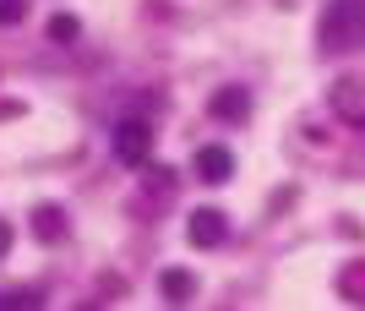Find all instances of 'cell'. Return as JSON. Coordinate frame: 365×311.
Returning a JSON list of instances; mask_svg holds the SVG:
<instances>
[{"instance_id": "obj_1", "label": "cell", "mask_w": 365, "mask_h": 311, "mask_svg": "<svg viewBox=\"0 0 365 311\" xmlns=\"http://www.w3.org/2000/svg\"><path fill=\"white\" fill-rule=\"evenodd\" d=\"M148 121H120L115 126V153H120V164H148Z\"/></svg>"}, {"instance_id": "obj_2", "label": "cell", "mask_w": 365, "mask_h": 311, "mask_svg": "<svg viewBox=\"0 0 365 311\" xmlns=\"http://www.w3.org/2000/svg\"><path fill=\"white\" fill-rule=\"evenodd\" d=\"M224 230H229V218L213 213V208H197V213H191V246H218Z\"/></svg>"}, {"instance_id": "obj_3", "label": "cell", "mask_w": 365, "mask_h": 311, "mask_svg": "<svg viewBox=\"0 0 365 311\" xmlns=\"http://www.w3.org/2000/svg\"><path fill=\"white\" fill-rule=\"evenodd\" d=\"M197 175H202V180H213V186H224L229 175H235L229 148H202V153H197Z\"/></svg>"}, {"instance_id": "obj_4", "label": "cell", "mask_w": 365, "mask_h": 311, "mask_svg": "<svg viewBox=\"0 0 365 311\" xmlns=\"http://www.w3.org/2000/svg\"><path fill=\"white\" fill-rule=\"evenodd\" d=\"M213 115L218 121H245V115H251V93H245V88H218Z\"/></svg>"}, {"instance_id": "obj_5", "label": "cell", "mask_w": 365, "mask_h": 311, "mask_svg": "<svg viewBox=\"0 0 365 311\" xmlns=\"http://www.w3.org/2000/svg\"><path fill=\"white\" fill-rule=\"evenodd\" d=\"M164 295L169 300H191V273H185V267H169L164 273Z\"/></svg>"}, {"instance_id": "obj_6", "label": "cell", "mask_w": 365, "mask_h": 311, "mask_svg": "<svg viewBox=\"0 0 365 311\" xmlns=\"http://www.w3.org/2000/svg\"><path fill=\"white\" fill-rule=\"evenodd\" d=\"M38 230H44V240H61V213L44 208V213H38Z\"/></svg>"}, {"instance_id": "obj_7", "label": "cell", "mask_w": 365, "mask_h": 311, "mask_svg": "<svg viewBox=\"0 0 365 311\" xmlns=\"http://www.w3.org/2000/svg\"><path fill=\"white\" fill-rule=\"evenodd\" d=\"M49 39H76V16H55V22H49Z\"/></svg>"}, {"instance_id": "obj_8", "label": "cell", "mask_w": 365, "mask_h": 311, "mask_svg": "<svg viewBox=\"0 0 365 311\" xmlns=\"http://www.w3.org/2000/svg\"><path fill=\"white\" fill-rule=\"evenodd\" d=\"M28 11V6H22V0H0V22H16V16Z\"/></svg>"}, {"instance_id": "obj_9", "label": "cell", "mask_w": 365, "mask_h": 311, "mask_svg": "<svg viewBox=\"0 0 365 311\" xmlns=\"http://www.w3.org/2000/svg\"><path fill=\"white\" fill-rule=\"evenodd\" d=\"M0 306H38V295H33V290L28 295H0Z\"/></svg>"}, {"instance_id": "obj_10", "label": "cell", "mask_w": 365, "mask_h": 311, "mask_svg": "<svg viewBox=\"0 0 365 311\" xmlns=\"http://www.w3.org/2000/svg\"><path fill=\"white\" fill-rule=\"evenodd\" d=\"M6 246H11V224H0V257H6Z\"/></svg>"}]
</instances>
